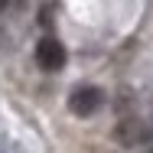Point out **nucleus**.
Masks as SVG:
<instances>
[{"label":"nucleus","mask_w":153,"mask_h":153,"mask_svg":"<svg viewBox=\"0 0 153 153\" xmlns=\"http://www.w3.org/2000/svg\"><path fill=\"white\" fill-rule=\"evenodd\" d=\"M7 3H10V0H0V13H3V10H7Z\"/></svg>","instance_id":"nucleus-4"},{"label":"nucleus","mask_w":153,"mask_h":153,"mask_svg":"<svg viewBox=\"0 0 153 153\" xmlns=\"http://www.w3.org/2000/svg\"><path fill=\"white\" fill-rule=\"evenodd\" d=\"M114 137H117V143H124V147H140L143 137H147V127H143V121H137V117H124L114 127Z\"/></svg>","instance_id":"nucleus-3"},{"label":"nucleus","mask_w":153,"mask_h":153,"mask_svg":"<svg viewBox=\"0 0 153 153\" xmlns=\"http://www.w3.org/2000/svg\"><path fill=\"white\" fill-rule=\"evenodd\" d=\"M36 62H39V68H46V72H59L62 65H65V49H62V42L52 39V36L39 39V42H36Z\"/></svg>","instance_id":"nucleus-2"},{"label":"nucleus","mask_w":153,"mask_h":153,"mask_svg":"<svg viewBox=\"0 0 153 153\" xmlns=\"http://www.w3.org/2000/svg\"><path fill=\"white\" fill-rule=\"evenodd\" d=\"M101 91L94 88V85H82V88H75V91L68 94V108H72V114H78V117H91L94 111L101 108Z\"/></svg>","instance_id":"nucleus-1"},{"label":"nucleus","mask_w":153,"mask_h":153,"mask_svg":"<svg viewBox=\"0 0 153 153\" xmlns=\"http://www.w3.org/2000/svg\"><path fill=\"white\" fill-rule=\"evenodd\" d=\"M143 153H153V143H150V147H147V150H143Z\"/></svg>","instance_id":"nucleus-5"}]
</instances>
